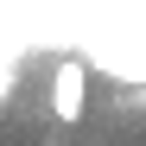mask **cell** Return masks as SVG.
Here are the masks:
<instances>
[{"label": "cell", "mask_w": 146, "mask_h": 146, "mask_svg": "<svg viewBox=\"0 0 146 146\" xmlns=\"http://www.w3.org/2000/svg\"><path fill=\"white\" fill-rule=\"evenodd\" d=\"M83 95H89V70L83 64H57V76H51V114L64 127L83 121Z\"/></svg>", "instance_id": "obj_1"}]
</instances>
